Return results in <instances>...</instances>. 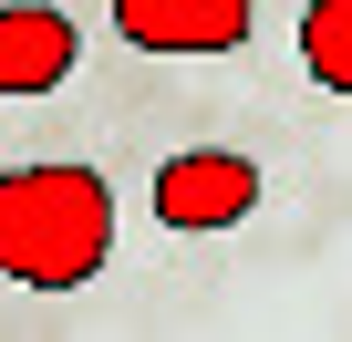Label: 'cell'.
<instances>
[{
    "mask_svg": "<svg viewBox=\"0 0 352 342\" xmlns=\"http://www.w3.org/2000/svg\"><path fill=\"white\" fill-rule=\"evenodd\" d=\"M259 0H114V32L135 52H239Z\"/></svg>",
    "mask_w": 352,
    "mask_h": 342,
    "instance_id": "3957f363",
    "label": "cell"
},
{
    "mask_svg": "<svg viewBox=\"0 0 352 342\" xmlns=\"http://www.w3.org/2000/svg\"><path fill=\"white\" fill-rule=\"evenodd\" d=\"M83 63V32L52 0H0V94H52Z\"/></svg>",
    "mask_w": 352,
    "mask_h": 342,
    "instance_id": "277c9868",
    "label": "cell"
},
{
    "mask_svg": "<svg viewBox=\"0 0 352 342\" xmlns=\"http://www.w3.org/2000/svg\"><path fill=\"white\" fill-rule=\"evenodd\" d=\"M300 73L321 94H352V0H311L300 11Z\"/></svg>",
    "mask_w": 352,
    "mask_h": 342,
    "instance_id": "5b68a950",
    "label": "cell"
},
{
    "mask_svg": "<svg viewBox=\"0 0 352 342\" xmlns=\"http://www.w3.org/2000/svg\"><path fill=\"white\" fill-rule=\"evenodd\" d=\"M114 259V187L73 156L0 166V280L21 290H83Z\"/></svg>",
    "mask_w": 352,
    "mask_h": 342,
    "instance_id": "6da1fadb",
    "label": "cell"
},
{
    "mask_svg": "<svg viewBox=\"0 0 352 342\" xmlns=\"http://www.w3.org/2000/svg\"><path fill=\"white\" fill-rule=\"evenodd\" d=\"M145 208L166 218V228H239L249 208H259V166L249 156H228V145H187V156H166L155 166V187H145Z\"/></svg>",
    "mask_w": 352,
    "mask_h": 342,
    "instance_id": "7a4b0ae2",
    "label": "cell"
}]
</instances>
